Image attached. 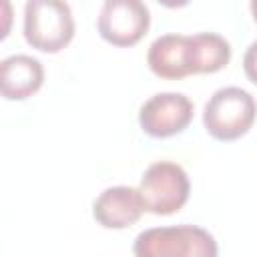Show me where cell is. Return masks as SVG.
Masks as SVG:
<instances>
[{
  "label": "cell",
  "instance_id": "1",
  "mask_svg": "<svg viewBox=\"0 0 257 257\" xmlns=\"http://www.w3.org/2000/svg\"><path fill=\"white\" fill-rule=\"evenodd\" d=\"M231 60L229 42L215 32L193 36L165 34L159 36L147 54L149 68L159 78L181 80L189 74H213Z\"/></svg>",
  "mask_w": 257,
  "mask_h": 257
},
{
  "label": "cell",
  "instance_id": "2",
  "mask_svg": "<svg viewBox=\"0 0 257 257\" xmlns=\"http://www.w3.org/2000/svg\"><path fill=\"white\" fill-rule=\"evenodd\" d=\"M137 257H215L219 253L213 235L195 225L153 227L137 235Z\"/></svg>",
  "mask_w": 257,
  "mask_h": 257
},
{
  "label": "cell",
  "instance_id": "3",
  "mask_svg": "<svg viewBox=\"0 0 257 257\" xmlns=\"http://www.w3.org/2000/svg\"><path fill=\"white\" fill-rule=\"evenodd\" d=\"M74 36L72 10L64 0H26L24 38L40 52H60Z\"/></svg>",
  "mask_w": 257,
  "mask_h": 257
},
{
  "label": "cell",
  "instance_id": "4",
  "mask_svg": "<svg viewBox=\"0 0 257 257\" xmlns=\"http://www.w3.org/2000/svg\"><path fill=\"white\" fill-rule=\"evenodd\" d=\"M257 116L255 98L239 88L225 86L213 92L203 110L205 131L217 141H235L249 133Z\"/></svg>",
  "mask_w": 257,
  "mask_h": 257
},
{
  "label": "cell",
  "instance_id": "5",
  "mask_svg": "<svg viewBox=\"0 0 257 257\" xmlns=\"http://www.w3.org/2000/svg\"><path fill=\"white\" fill-rule=\"evenodd\" d=\"M139 193L145 211L153 215H173L189 201L191 183L185 169L171 161H159L147 167L141 177Z\"/></svg>",
  "mask_w": 257,
  "mask_h": 257
},
{
  "label": "cell",
  "instance_id": "6",
  "mask_svg": "<svg viewBox=\"0 0 257 257\" xmlns=\"http://www.w3.org/2000/svg\"><path fill=\"white\" fill-rule=\"evenodd\" d=\"M151 26L143 0H104L98 14V34L112 46H135Z\"/></svg>",
  "mask_w": 257,
  "mask_h": 257
},
{
  "label": "cell",
  "instance_id": "7",
  "mask_svg": "<svg viewBox=\"0 0 257 257\" xmlns=\"http://www.w3.org/2000/svg\"><path fill=\"white\" fill-rule=\"evenodd\" d=\"M193 120V102L183 92H157L143 102L139 112L141 128L155 139H169L183 133Z\"/></svg>",
  "mask_w": 257,
  "mask_h": 257
},
{
  "label": "cell",
  "instance_id": "8",
  "mask_svg": "<svg viewBox=\"0 0 257 257\" xmlns=\"http://www.w3.org/2000/svg\"><path fill=\"white\" fill-rule=\"evenodd\" d=\"M145 213V205L139 189L133 187H108L92 205V217L104 229H126L135 225Z\"/></svg>",
  "mask_w": 257,
  "mask_h": 257
},
{
  "label": "cell",
  "instance_id": "9",
  "mask_svg": "<svg viewBox=\"0 0 257 257\" xmlns=\"http://www.w3.org/2000/svg\"><path fill=\"white\" fill-rule=\"evenodd\" d=\"M42 82V62L28 54H12L0 64V84L6 100H24L38 92Z\"/></svg>",
  "mask_w": 257,
  "mask_h": 257
},
{
  "label": "cell",
  "instance_id": "10",
  "mask_svg": "<svg viewBox=\"0 0 257 257\" xmlns=\"http://www.w3.org/2000/svg\"><path fill=\"white\" fill-rule=\"evenodd\" d=\"M243 70H245V76L253 84H257V40L251 42L243 54Z\"/></svg>",
  "mask_w": 257,
  "mask_h": 257
},
{
  "label": "cell",
  "instance_id": "11",
  "mask_svg": "<svg viewBox=\"0 0 257 257\" xmlns=\"http://www.w3.org/2000/svg\"><path fill=\"white\" fill-rule=\"evenodd\" d=\"M159 4H163V6H167V8H183V6H187L191 0H157Z\"/></svg>",
  "mask_w": 257,
  "mask_h": 257
},
{
  "label": "cell",
  "instance_id": "12",
  "mask_svg": "<svg viewBox=\"0 0 257 257\" xmlns=\"http://www.w3.org/2000/svg\"><path fill=\"white\" fill-rule=\"evenodd\" d=\"M251 14H253V20L257 22V0H251Z\"/></svg>",
  "mask_w": 257,
  "mask_h": 257
}]
</instances>
